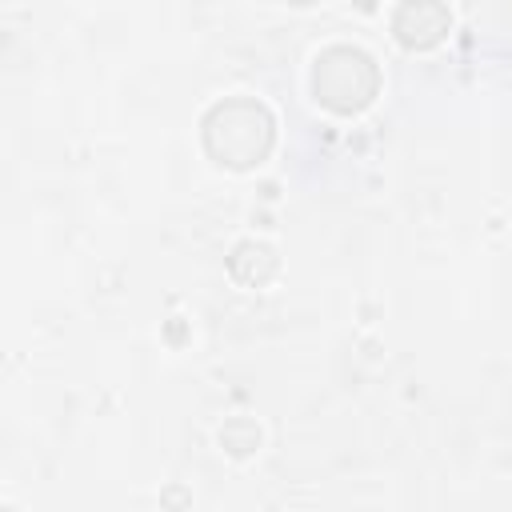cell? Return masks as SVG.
<instances>
[{"label":"cell","mask_w":512,"mask_h":512,"mask_svg":"<svg viewBox=\"0 0 512 512\" xmlns=\"http://www.w3.org/2000/svg\"><path fill=\"white\" fill-rule=\"evenodd\" d=\"M204 152L224 168H256L276 148V116L252 96H224L200 120Z\"/></svg>","instance_id":"1"},{"label":"cell","mask_w":512,"mask_h":512,"mask_svg":"<svg viewBox=\"0 0 512 512\" xmlns=\"http://www.w3.org/2000/svg\"><path fill=\"white\" fill-rule=\"evenodd\" d=\"M380 92V68L360 44H328L312 60V96L336 116L364 112Z\"/></svg>","instance_id":"2"},{"label":"cell","mask_w":512,"mask_h":512,"mask_svg":"<svg viewBox=\"0 0 512 512\" xmlns=\"http://www.w3.org/2000/svg\"><path fill=\"white\" fill-rule=\"evenodd\" d=\"M392 32L404 48L424 52V48H436L452 32V12L440 0H404L392 12Z\"/></svg>","instance_id":"3"},{"label":"cell","mask_w":512,"mask_h":512,"mask_svg":"<svg viewBox=\"0 0 512 512\" xmlns=\"http://www.w3.org/2000/svg\"><path fill=\"white\" fill-rule=\"evenodd\" d=\"M228 272H232L240 284L260 288V284H268V280L280 272V256H276V248L264 244V240H240V244L232 248V256H228Z\"/></svg>","instance_id":"4"},{"label":"cell","mask_w":512,"mask_h":512,"mask_svg":"<svg viewBox=\"0 0 512 512\" xmlns=\"http://www.w3.org/2000/svg\"><path fill=\"white\" fill-rule=\"evenodd\" d=\"M220 448L232 452V456H252V452L260 448V428H256V420L232 416V420L220 428Z\"/></svg>","instance_id":"5"}]
</instances>
